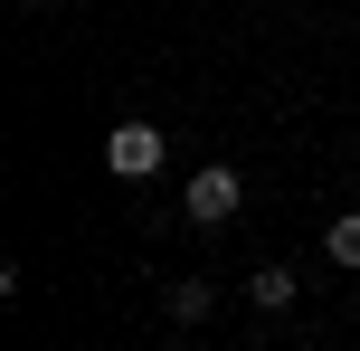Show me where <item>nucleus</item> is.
<instances>
[{
  "instance_id": "obj_1",
  "label": "nucleus",
  "mask_w": 360,
  "mask_h": 351,
  "mask_svg": "<svg viewBox=\"0 0 360 351\" xmlns=\"http://www.w3.org/2000/svg\"><path fill=\"white\" fill-rule=\"evenodd\" d=\"M162 124H114L105 133V171H114V181H152V171H162Z\"/></svg>"
},
{
  "instance_id": "obj_3",
  "label": "nucleus",
  "mask_w": 360,
  "mask_h": 351,
  "mask_svg": "<svg viewBox=\"0 0 360 351\" xmlns=\"http://www.w3.org/2000/svg\"><path fill=\"white\" fill-rule=\"evenodd\" d=\"M247 295L266 304V314H294V295H304V285H294V266H256V276H247Z\"/></svg>"
},
{
  "instance_id": "obj_5",
  "label": "nucleus",
  "mask_w": 360,
  "mask_h": 351,
  "mask_svg": "<svg viewBox=\"0 0 360 351\" xmlns=\"http://www.w3.org/2000/svg\"><path fill=\"white\" fill-rule=\"evenodd\" d=\"M209 314V285H171V323H199Z\"/></svg>"
},
{
  "instance_id": "obj_2",
  "label": "nucleus",
  "mask_w": 360,
  "mask_h": 351,
  "mask_svg": "<svg viewBox=\"0 0 360 351\" xmlns=\"http://www.w3.org/2000/svg\"><path fill=\"white\" fill-rule=\"evenodd\" d=\"M237 200H247V181H237L228 162H209V171L190 181V190H180V209H190L199 228H228V219H237Z\"/></svg>"
},
{
  "instance_id": "obj_4",
  "label": "nucleus",
  "mask_w": 360,
  "mask_h": 351,
  "mask_svg": "<svg viewBox=\"0 0 360 351\" xmlns=\"http://www.w3.org/2000/svg\"><path fill=\"white\" fill-rule=\"evenodd\" d=\"M323 257H332V266H351V276H360V209H342V219L323 228Z\"/></svg>"
},
{
  "instance_id": "obj_6",
  "label": "nucleus",
  "mask_w": 360,
  "mask_h": 351,
  "mask_svg": "<svg viewBox=\"0 0 360 351\" xmlns=\"http://www.w3.org/2000/svg\"><path fill=\"white\" fill-rule=\"evenodd\" d=\"M29 10H48V0H29Z\"/></svg>"
}]
</instances>
